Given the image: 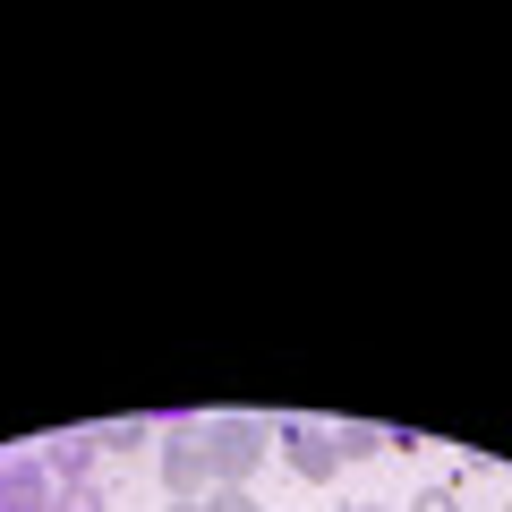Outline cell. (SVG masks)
I'll list each match as a JSON object with an SVG mask.
<instances>
[{"label":"cell","instance_id":"obj_1","mask_svg":"<svg viewBox=\"0 0 512 512\" xmlns=\"http://www.w3.org/2000/svg\"><path fill=\"white\" fill-rule=\"evenodd\" d=\"M163 487H171V504H214L222 495V470H214L197 427H171L163 436Z\"/></svg>","mask_w":512,"mask_h":512},{"label":"cell","instance_id":"obj_2","mask_svg":"<svg viewBox=\"0 0 512 512\" xmlns=\"http://www.w3.org/2000/svg\"><path fill=\"white\" fill-rule=\"evenodd\" d=\"M197 436H205V453H214L222 487H248L256 461H265V427L256 419H197Z\"/></svg>","mask_w":512,"mask_h":512},{"label":"cell","instance_id":"obj_3","mask_svg":"<svg viewBox=\"0 0 512 512\" xmlns=\"http://www.w3.org/2000/svg\"><path fill=\"white\" fill-rule=\"evenodd\" d=\"M282 453H291V470L308 478V487H325V478L342 470V444H333L325 427H308V419H299V427H282Z\"/></svg>","mask_w":512,"mask_h":512},{"label":"cell","instance_id":"obj_4","mask_svg":"<svg viewBox=\"0 0 512 512\" xmlns=\"http://www.w3.org/2000/svg\"><path fill=\"white\" fill-rule=\"evenodd\" d=\"M0 512H52V478H35V470H0Z\"/></svg>","mask_w":512,"mask_h":512},{"label":"cell","instance_id":"obj_5","mask_svg":"<svg viewBox=\"0 0 512 512\" xmlns=\"http://www.w3.org/2000/svg\"><path fill=\"white\" fill-rule=\"evenodd\" d=\"M52 512H111V487L103 478H69V487L52 495Z\"/></svg>","mask_w":512,"mask_h":512},{"label":"cell","instance_id":"obj_6","mask_svg":"<svg viewBox=\"0 0 512 512\" xmlns=\"http://www.w3.org/2000/svg\"><path fill=\"white\" fill-rule=\"evenodd\" d=\"M410 512H461V487H453V478H436V487L410 495Z\"/></svg>","mask_w":512,"mask_h":512},{"label":"cell","instance_id":"obj_7","mask_svg":"<svg viewBox=\"0 0 512 512\" xmlns=\"http://www.w3.org/2000/svg\"><path fill=\"white\" fill-rule=\"evenodd\" d=\"M103 453H111V461H128V453H146V427H137V419H128V427H111V436H103Z\"/></svg>","mask_w":512,"mask_h":512},{"label":"cell","instance_id":"obj_8","mask_svg":"<svg viewBox=\"0 0 512 512\" xmlns=\"http://www.w3.org/2000/svg\"><path fill=\"white\" fill-rule=\"evenodd\" d=\"M333 444H342V461H350V453H384V436H376V427H342Z\"/></svg>","mask_w":512,"mask_h":512},{"label":"cell","instance_id":"obj_9","mask_svg":"<svg viewBox=\"0 0 512 512\" xmlns=\"http://www.w3.org/2000/svg\"><path fill=\"white\" fill-rule=\"evenodd\" d=\"M197 512H256V495H248V487H222L214 504H197Z\"/></svg>","mask_w":512,"mask_h":512},{"label":"cell","instance_id":"obj_10","mask_svg":"<svg viewBox=\"0 0 512 512\" xmlns=\"http://www.w3.org/2000/svg\"><path fill=\"white\" fill-rule=\"evenodd\" d=\"M333 512H367V504H333Z\"/></svg>","mask_w":512,"mask_h":512},{"label":"cell","instance_id":"obj_11","mask_svg":"<svg viewBox=\"0 0 512 512\" xmlns=\"http://www.w3.org/2000/svg\"><path fill=\"white\" fill-rule=\"evenodd\" d=\"M171 512H197V504H171Z\"/></svg>","mask_w":512,"mask_h":512},{"label":"cell","instance_id":"obj_12","mask_svg":"<svg viewBox=\"0 0 512 512\" xmlns=\"http://www.w3.org/2000/svg\"><path fill=\"white\" fill-rule=\"evenodd\" d=\"M504 512H512V504H504Z\"/></svg>","mask_w":512,"mask_h":512}]
</instances>
